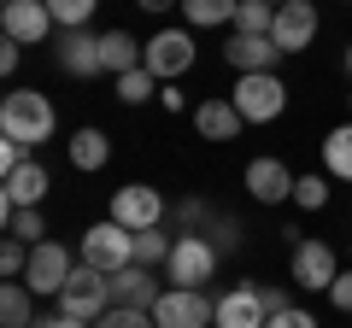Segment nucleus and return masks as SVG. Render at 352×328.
Masks as SVG:
<instances>
[{
  "mask_svg": "<svg viewBox=\"0 0 352 328\" xmlns=\"http://www.w3.org/2000/svg\"><path fill=\"white\" fill-rule=\"evenodd\" d=\"M258 293H264V311H270V316L288 311V293H282V288H258Z\"/></svg>",
  "mask_w": 352,
  "mask_h": 328,
  "instance_id": "obj_40",
  "label": "nucleus"
},
{
  "mask_svg": "<svg viewBox=\"0 0 352 328\" xmlns=\"http://www.w3.org/2000/svg\"><path fill=\"white\" fill-rule=\"evenodd\" d=\"M270 6H288V0H270Z\"/></svg>",
  "mask_w": 352,
  "mask_h": 328,
  "instance_id": "obj_43",
  "label": "nucleus"
},
{
  "mask_svg": "<svg viewBox=\"0 0 352 328\" xmlns=\"http://www.w3.org/2000/svg\"><path fill=\"white\" fill-rule=\"evenodd\" d=\"M159 328H212L217 323V299H206V288H164L153 305Z\"/></svg>",
  "mask_w": 352,
  "mask_h": 328,
  "instance_id": "obj_6",
  "label": "nucleus"
},
{
  "mask_svg": "<svg viewBox=\"0 0 352 328\" xmlns=\"http://www.w3.org/2000/svg\"><path fill=\"white\" fill-rule=\"evenodd\" d=\"M135 6H141V12H153V18H159V12H170V6H182V0H135Z\"/></svg>",
  "mask_w": 352,
  "mask_h": 328,
  "instance_id": "obj_41",
  "label": "nucleus"
},
{
  "mask_svg": "<svg viewBox=\"0 0 352 328\" xmlns=\"http://www.w3.org/2000/svg\"><path fill=\"white\" fill-rule=\"evenodd\" d=\"M0 323L6 328H36V293L24 281H6L0 288Z\"/></svg>",
  "mask_w": 352,
  "mask_h": 328,
  "instance_id": "obj_24",
  "label": "nucleus"
},
{
  "mask_svg": "<svg viewBox=\"0 0 352 328\" xmlns=\"http://www.w3.org/2000/svg\"><path fill=\"white\" fill-rule=\"evenodd\" d=\"M170 246H176V240H164V229H141V235H135V264H164V258H170Z\"/></svg>",
  "mask_w": 352,
  "mask_h": 328,
  "instance_id": "obj_28",
  "label": "nucleus"
},
{
  "mask_svg": "<svg viewBox=\"0 0 352 328\" xmlns=\"http://www.w3.org/2000/svg\"><path fill=\"white\" fill-rule=\"evenodd\" d=\"M206 235H212V246H217V253H235V246H241V223H235V217H217V223L206 229Z\"/></svg>",
  "mask_w": 352,
  "mask_h": 328,
  "instance_id": "obj_34",
  "label": "nucleus"
},
{
  "mask_svg": "<svg viewBox=\"0 0 352 328\" xmlns=\"http://www.w3.org/2000/svg\"><path fill=\"white\" fill-rule=\"evenodd\" d=\"M235 12L241 0H182V18L194 30H235Z\"/></svg>",
  "mask_w": 352,
  "mask_h": 328,
  "instance_id": "obj_22",
  "label": "nucleus"
},
{
  "mask_svg": "<svg viewBox=\"0 0 352 328\" xmlns=\"http://www.w3.org/2000/svg\"><path fill=\"white\" fill-rule=\"evenodd\" d=\"M59 311L76 316V323H100V316L112 311V276H106V270L76 264L71 281H65V293H59Z\"/></svg>",
  "mask_w": 352,
  "mask_h": 328,
  "instance_id": "obj_4",
  "label": "nucleus"
},
{
  "mask_svg": "<svg viewBox=\"0 0 352 328\" xmlns=\"http://www.w3.org/2000/svg\"><path fill=\"white\" fill-rule=\"evenodd\" d=\"M71 270H76L71 246H59V240H41L36 253H30L24 288L36 293V299H59V293H65V281H71Z\"/></svg>",
  "mask_w": 352,
  "mask_h": 328,
  "instance_id": "obj_8",
  "label": "nucleus"
},
{
  "mask_svg": "<svg viewBox=\"0 0 352 328\" xmlns=\"http://www.w3.org/2000/svg\"><path fill=\"white\" fill-rule=\"evenodd\" d=\"M194 59H200V47H194L188 30H159V36L147 41V71L159 76V82H182V76L194 71Z\"/></svg>",
  "mask_w": 352,
  "mask_h": 328,
  "instance_id": "obj_7",
  "label": "nucleus"
},
{
  "mask_svg": "<svg viewBox=\"0 0 352 328\" xmlns=\"http://www.w3.org/2000/svg\"><path fill=\"white\" fill-rule=\"evenodd\" d=\"M18 59H24V47H18V41H6V47H0V76H12Z\"/></svg>",
  "mask_w": 352,
  "mask_h": 328,
  "instance_id": "obj_38",
  "label": "nucleus"
},
{
  "mask_svg": "<svg viewBox=\"0 0 352 328\" xmlns=\"http://www.w3.org/2000/svg\"><path fill=\"white\" fill-rule=\"evenodd\" d=\"M212 223H217V217L206 211V200H182V205H176V229H188V235H194V229H212Z\"/></svg>",
  "mask_w": 352,
  "mask_h": 328,
  "instance_id": "obj_33",
  "label": "nucleus"
},
{
  "mask_svg": "<svg viewBox=\"0 0 352 328\" xmlns=\"http://www.w3.org/2000/svg\"><path fill=\"white\" fill-rule=\"evenodd\" d=\"M346 76H352V41H346Z\"/></svg>",
  "mask_w": 352,
  "mask_h": 328,
  "instance_id": "obj_42",
  "label": "nucleus"
},
{
  "mask_svg": "<svg viewBox=\"0 0 352 328\" xmlns=\"http://www.w3.org/2000/svg\"><path fill=\"white\" fill-rule=\"evenodd\" d=\"M241 182H247V194L258 205H282V200H294V182H300V176H294L282 159H252Z\"/></svg>",
  "mask_w": 352,
  "mask_h": 328,
  "instance_id": "obj_13",
  "label": "nucleus"
},
{
  "mask_svg": "<svg viewBox=\"0 0 352 328\" xmlns=\"http://www.w3.org/2000/svg\"><path fill=\"white\" fill-rule=\"evenodd\" d=\"M329 305H335V311H352V270H340V276H335V288H329Z\"/></svg>",
  "mask_w": 352,
  "mask_h": 328,
  "instance_id": "obj_36",
  "label": "nucleus"
},
{
  "mask_svg": "<svg viewBox=\"0 0 352 328\" xmlns=\"http://www.w3.org/2000/svg\"><path fill=\"white\" fill-rule=\"evenodd\" d=\"M94 328H159V323H153V311H129V305H112V311H106Z\"/></svg>",
  "mask_w": 352,
  "mask_h": 328,
  "instance_id": "obj_31",
  "label": "nucleus"
},
{
  "mask_svg": "<svg viewBox=\"0 0 352 328\" xmlns=\"http://www.w3.org/2000/svg\"><path fill=\"white\" fill-rule=\"evenodd\" d=\"M65 152H71V170H106V159H112V135L106 129H94V124H82L71 141H65Z\"/></svg>",
  "mask_w": 352,
  "mask_h": 328,
  "instance_id": "obj_21",
  "label": "nucleus"
},
{
  "mask_svg": "<svg viewBox=\"0 0 352 328\" xmlns=\"http://www.w3.org/2000/svg\"><path fill=\"white\" fill-rule=\"evenodd\" d=\"M94 6H100V0H47V12H53V24H59V30H88Z\"/></svg>",
  "mask_w": 352,
  "mask_h": 328,
  "instance_id": "obj_27",
  "label": "nucleus"
},
{
  "mask_svg": "<svg viewBox=\"0 0 352 328\" xmlns=\"http://www.w3.org/2000/svg\"><path fill=\"white\" fill-rule=\"evenodd\" d=\"M229 100H235V112L247 117V124H270V117L288 112V82H282L276 71H258V76H241Z\"/></svg>",
  "mask_w": 352,
  "mask_h": 328,
  "instance_id": "obj_5",
  "label": "nucleus"
},
{
  "mask_svg": "<svg viewBox=\"0 0 352 328\" xmlns=\"http://www.w3.org/2000/svg\"><path fill=\"white\" fill-rule=\"evenodd\" d=\"M36 328H94V323H76V316H65V311H53V316H41Z\"/></svg>",
  "mask_w": 352,
  "mask_h": 328,
  "instance_id": "obj_39",
  "label": "nucleus"
},
{
  "mask_svg": "<svg viewBox=\"0 0 352 328\" xmlns=\"http://www.w3.org/2000/svg\"><path fill=\"white\" fill-rule=\"evenodd\" d=\"M264 328H317V316H311V311H300V305H288V311H276Z\"/></svg>",
  "mask_w": 352,
  "mask_h": 328,
  "instance_id": "obj_35",
  "label": "nucleus"
},
{
  "mask_svg": "<svg viewBox=\"0 0 352 328\" xmlns=\"http://www.w3.org/2000/svg\"><path fill=\"white\" fill-rule=\"evenodd\" d=\"M159 89H164V82L147 71V65H141V71H129V76H118V100H124V106H147V100H159Z\"/></svg>",
  "mask_w": 352,
  "mask_h": 328,
  "instance_id": "obj_25",
  "label": "nucleus"
},
{
  "mask_svg": "<svg viewBox=\"0 0 352 328\" xmlns=\"http://www.w3.org/2000/svg\"><path fill=\"white\" fill-rule=\"evenodd\" d=\"M194 129H200V141H235L241 129H247V117L235 112L229 94H212V100L194 106Z\"/></svg>",
  "mask_w": 352,
  "mask_h": 328,
  "instance_id": "obj_18",
  "label": "nucleus"
},
{
  "mask_svg": "<svg viewBox=\"0 0 352 328\" xmlns=\"http://www.w3.org/2000/svg\"><path fill=\"white\" fill-rule=\"evenodd\" d=\"M323 170H329L335 182H352V117L323 135Z\"/></svg>",
  "mask_w": 352,
  "mask_h": 328,
  "instance_id": "obj_23",
  "label": "nucleus"
},
{
  "mask_svg": "<svg viewBox=\"0 0 352 328\" xmlns=\"http://www.w3.org/2000/svg\"><path fill=\"white\" fill-rule=\"evenodd\" d=\"M264 323H270V311H264L258 281H241L217 299V328H264Z\"/></svg>",
  "mask_w": 352,
  "mask_h": 328,
  "instance_id": "obj_14",
  "label": "nucleus"
},
{
  "mask_svg": "<svg viewBox=\"0 0 352 328\" xmlns=\"http://www.w3.org/2000/svg\"><path fill=\"white\" fill-rule=\"evenodd\" d=\"M0 24H6V41H18V47H41V41L59 30L53 12H47V0H6Z\"/></svg>",
  "mask_w": 352,
  "mask_h": 328,
  "instance_id": "obj_11",
  "label": "nucleus"
},
{
  "mask_svg": "<svg viewBox=\"0 0 352 328\" xmlns=\"http://www.w3.org/2000/svg\"><path fill=\"white\" fill-rule=\"evenodd\" d=\"M212 276H217L212 235H176L170 258H164V288H206Z\"/></svg>",
  "mask_w": 352,
  "mask_h": 328,
  "instance_id": "obj_2",
  "label": "nucleus"
},
{
  "mask_svg": "<svg viewBox=\"0 0 352 328\" xmlns=\"http://www.w3.org/2000/svg\"><path fill=\"white\" fill-rule=\"evenodd\" d=\"M82 264L88 270H106V276H118V270L135 264V235H129L124 223H88L82 229Z\"/></svg>",
  "mask_w": 352,
  "mask_h": 328,
  "instance_id": "obj_3",
  "label": "nucleus"
},
{
  "mask_svg": "<svg viewBox=\"0 0 352 328\" xmlns=\"http://www.w3.org/2000/svg\"><path fill=\"white\" fill-rule=\"evenodd\" d=\"M59 71L65 76H100L106 65H100V36L94 30H59Z\"/></svg>",
  "mask_w": 352,
  "mask_h": 328,
  "instance_id": "obj_16",
  "label": "nucleus"
},
{
  "mask_svg": "<svg viewBox=\"0 0 352 328\" xmlns=\"http://www.w3.org/2000/svg\"><path fill=\"white\" fill-rule=\"evenodd\" d=\"M294 205H300V211H323V205H329V176H317V170L300 176V182H294Z\"/></svg>",
  "mask_w": 352,
  "mask_h": 328,
  "instance_id": "obj_29",
  "label": "nucleus"
},
{
  "mask_svg": "<svg viewBox=\"0 0 352 328\" xmlns=\"http://www.w3.org/2000/svg\"><path fill=\"white\" fill-rule=\"evenodd\" d=\"M112 223H124L129 235L159 229V223H164V194L147 188V182H124V188L112 194Z\"/></svg>",
  "mask_w": 352,
  "mask_h": 328,
  "instance_id": "obj_9",
  "label": "nucleus"
},
{
  "mask_svg": "<svg viewBox=\"0 0 352 328\" xmlns=\"http://www.w3.org/2000/svg\"><path fill=\"white\" fill-rule=\"evenodd\" d=\"M346 112H352V94H346Z\"/></svg>",
  "mask_w": 352,
  "mask_h": 328,
  "instance_id": "obj_44",
  "label": "nucleus"
},
{
  "mask_svg": "<svg viewBox=\"0 0 352 328\" xmlns=\"http://www.w3.org/2000/svg\"><path fill=\"white\" fill-rule=\"evenodd\" d=\"M270 41H276L282 53H305L317 41V0H288V6H276Z\"/></svg>",
  "mask_w": 352,
  "mask_h": 328,
  "instance_id": "obj_12",
  "label": "nucleus"
},
{
  "mask_svg": "<svg viewBox=\"0 0 352 328\" xmlns=\"http://www.w3.org/2000/svg\"><path fill=\"white\" fill-rule=\"evenodd\" d=\"M294 288H311V293H329L335 288V276H340V258H335V246L329 240H311L305 235L300 246H294Z\"/></svg>",
  "mask_w": 352,
  "mask_h": 328,
  "instance_id": "obj_10",
  "label": "nucleus"
},
{
  "mask_svg": "<svg viewBox=\"0 0 352 328\" xmlns=\"http://www.w3.org/2000/svg\"><path fill=\"white\" fill-rule=\"evenodd\" d=\"M53 182H47V170H41L36 159L24 164V170H12V176H6V188H0V217H6V223H12L18 211H30V205H41V194H47Z\"/></svg>",
  "mask_w": 352,
  "mask_h": 328,
  "instance_id": "obj_15",
  "label": "nucleus"
},
{
  "mask_svg": "<svg viewBox=\"0 0 352 328\" xmlns=\"http://www.w3.org/2000/svg\"><path fill=\"white\" fill-rule=\"evenodd\" d=\"M235 30L241 36H270V30H276V6H270V0H241Z\"/></svg>",
  "mask_w": 352,
  "mask_h": 328,
  "instance_id": "obj_26",
  "label": "nucleus"
},
{
  "mask_svg": "<svg viewBox=\"0 0 352 328\" xmlns=\"http://www.w3.org/2000/svg\"><path fill=\"white\" fill-rule=\"evenodd\" d=\"M159 281H153V270L147 264H129V270H118L112 276V305H129V311H153L159 305Z\"/></svg>",
  "mask_w": 352,
  "mask_h": 328,
  "instance_id": "obj_19",
  "label": "nucleus"
},
{
  "mask_svg": "<svg viewBox=\"0 0 352 328\" xmlns=\"http://www.w3.org/2000/svg\"><path fill=\"white\" fill-rule=\"evenodd\" d=\"M6 229H12L18 240H30V246H41V235H47V223H41V205H30V211H18V217H12Z\"/></svg>",
  "mask_w": 352,
  "mask_h": 328,
  "instance_id": "obj_32",
  "label": "nucleus"
},
{
  "mask_svg": "<svg viewBox=\"0 0 352 328\" xmlns=\"http://www.w3.org/2000/svg\"><path fill=\"white\" fill-rule=\"evenodd\" d=\"M141 59H147V41H135L129 30H100V65H106L112 76L141 71Z\"/></svg>",
  "mask_w": 352,
  "mask_h": 328,
  "instance_id": "obj_20",
  "label": "nucleus"
},
{
  "mask_svg": "<svg viewBox=\"0 0 352 328\" xmlns=\"http://www.w3.org/2000/svg\"><path fill=\"white\" fill-rule=\"evenodd\" d=\"M223 59L235 65L241 76H258V71H276L282 47H276L270 36H241V30H229V41H223Z\"/></svg>",
  "mask_w": 352,
  "mask_h": 328,
  "instance_id": "obj_17",
  "label": "nucleus"
},
{
  "mask_svg": "<svg viewBox=\"0 0 352 328\" xmlns=\"http://www.w3.org/2000/svg\"><path fill=\"white\" fill-rule=\"evenodd\" d=\"M30 253H36L30 240L6 235V240H0V276H24V270H30Z\"/></svg>",
  "mask_w": 352,
  "mask_h": 328,
  "instance_id": "obj_30",
  "label": "nucleus"
},
{
  "mask_svg": "<svg viewBox=\"0 0 352 328\" xmlns=\"http://www.w3.org/2000/svg\"><path fill=\"white\" fill-rule=\"evenodd\" d=\"M53 129H59V112L41 89H12L0 100V141H18L36 152L41 141H53Z\"/></svg>",
  "mask_w": 352,
  "mask_h": 328,
  "instance_id": "obj_1",
  "label": "nucleus"
},
{
  "mask_svg": "<svg viewBox=\"0 0 352 328\" xmlns=\"http://www.w3.org/2000/svg\"><path fill=\"white\" fill-rule=\"evenodd\" d=\"M159 106H164V112H188V94L176 89V82H164V89H159Z\"/></svg>",
  "mask_w": 352,
  "mask_h": 328,
  "instance_id": "obj_37",
  "label": "nucleus"
}]
</instances>
